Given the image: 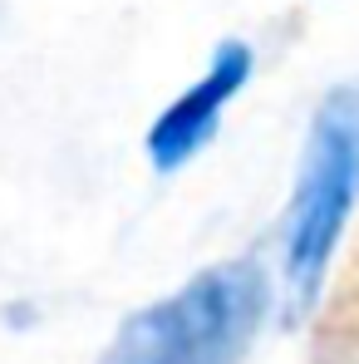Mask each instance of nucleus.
I'll return each instance as SVG.
<instances>
[{"label": "nucleus", "instance_id": "f03ea898", "mask_svg": "<svg viewBox=\"0 0 359 364\" xmlns=\"http://www.w3.org/2000/svg\"><path fill=\"white\" fill-rule=\"evenodd\" d=\"M310 168H305V192L296 202V232H291V286L305 301L315 291V276L330 256V246L340 237L345 222V202L355 197L359 178V89H340L310 138Z\"/></svg>", "mask_w": 359, "mask_h": 364}, {"label": "nucleus", "instance_id": "f257e3e1", "mask_svg": "<svg viewBox=\"0 0 359 364\" xmlns=\"http://www.w3.org/2000/svg\"><path fill=\"white\" fill-rule=\"evenodd\" d=\"M261 276L251 266H227L217 276H202L178 301L148 315L123 340L114 364H227V350L237 355L241 335L256 320Z\"/></svg>", "mask_w": 359, "mask_h": 364}, {"label": "nucleus", "instance_id": "7ed1b4c3", "mask_svg": "<svg viewBox=\"0 0 359 364\" xmlns=\"http://www.w3.org/2000/svg\"><path fill=\"white\" fill-rule=\"evenodd\" d=\"M310 364H359V242L350 246V261L320 310Z\"/></svg>", "mask_w": 359, "mask_h": 364}]
</instances>
